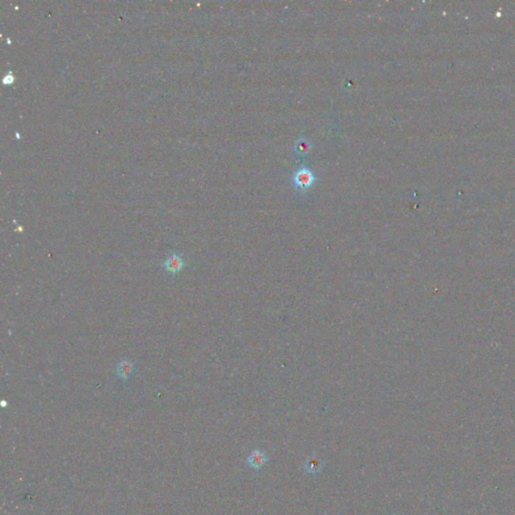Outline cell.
<instances>
[{"instance_id":"1","label":"cell","mask_w":515,"mask_h":515,"mask_svg":"<svg viewBox=\"0 0 515 515\" xmlns=\"http://www.w3.org/2000/svg\"><path fill=\"white\" fill-rule=\"evenodd\" d=\"M162 266L166 270L167 273H169L171 275H176L177 273H179L184 268L185 263L182 255H179L177 253H171L167 256L166 260L162 264Z\"/></svg>"},{"instance_id":"2","label":"cell","mask_w":515,"mask_h":515,"mask_svg":"<svg viewBox=\"0 0 515 515\" xmlns=\"http://www.w3.org/2000/svg\"><path fill=\"white\" fill-rule=\"evenodd\" d=\"M268 461H269V458L267 454L260 449H255L253 451H250V453L247 457V465L250 469L256 470V471L262 469L268 463Z\"/></svg>"},{"instance_id":"3","label":"cell","mask_w":515,"mask_h":515,"mask_svg":"<svg viewBox=\"0 0 515 515\" xmlns=\"http://www.w3.org/2000/svg\"><path fill=\"white\" fill-rule=\"evenodd\" d=\"M325 462L321 459H319L315 454L310 456L306 462L304 463L305 471L311 475H316L323 469Z\"/></svg>"},{"instance_id":"4","label":"cell","mask_w":515,"mask_h":515,"mask_svg":"<svg viewBox=\"0 0 515 515\" xmlns=\"http://www.w3.org/2000/svg\"><path fill=\"white\" fill-rule=\"evenodd\" d=\"M133 370H134V365L131 363L130 360H127V359L120 361L118 365L116 366L117 377L124 381L128 380L131 377Z\"/></svg>"},{"instance_id":"5","label":"cell","mask_w":515,"mask_h":515,"mask_svg":"<svg viewBox=\"0 0 515 515\" xmlns=\"http://www.w3.org/2000/svg\"><path fill=\"white\" fill-rule=\"evenodd\" d=\"M313 179H314V177H313L311 171H309L307 169H300L296 173L295 183H296V184L299 187L305 188V187H308V186H310L312 184Z\"/></svg>"},{"instance_id":"6","label":"cell","mask_w":515,"mask_h":515,"mask_svg":"<svg viewBox=\"0 0 515 515\" xmlns=\"http://www.w3.org/2000/svg\"><path fill=\"white\" fill-rule=\"evenodd\" d=\"M297 147H298V151H299L300 153H301V152H305L306 150L308 149V144H306V143H304L303 141H301V142L297 145Z\"/></svg>"}]
</instances>
